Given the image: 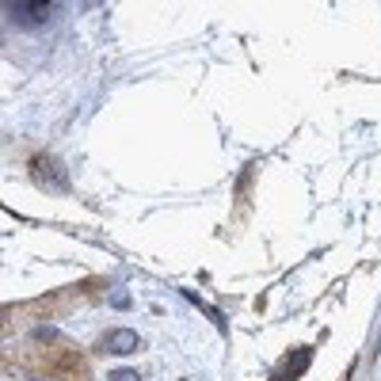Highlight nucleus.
<instances>
[{
  "label": "nucleus",
  "mask_w": 381,
  "mask_h": 381,
  "mask_svg": "<svg viewBox=\"0 0 381 381\" xmlns=\"http://www.w3.org/2000/svg\"><path fill=\"white\" fill-rule=\"evenodd\" d=\"M8 16L23 27H39L50 19V4H23V0H12L8 4Z\"/></svg>",
  "instance_id": "obj_1"
},
{
  "label": "nucleus",
  "mask_w": 381,
  "mask_h": 381,
  "mask_svg": "<svg viewBox=\"0 0 381 381\" xmlns=\"http://www.w3.org/2000/svg\"><path fill=\"white\" fill-rule=\"evenodd\" d=\"M103 347H107V355H133V351L141 347V340H138V331L118 328V331H107Z\"/></svg>",
  "instance_id": "obj_2"
},
{
  "label": "nucleus",
  "mask_w": 381,
  "mask_h": 381,
  "mask_svg": "<svg viewBox=\"0 0 381 381\" xmlns=\"http://www.w3.org/2000/svg\"><path fill=\"white\" fill-rule=\"evenodd\" d=\"M107 381H141V378H138V370H115Z\"/></svg>",
  "instance_id": "obj_5"
},
{
  "label": "nucleus",
  "mask_w": 381,
  "mask_h": 381,
  "mask_svg": "<svg viewBox=\"0 0 381 381\" xmlns=\"http://www.w3.org/2000/svg\"><path fill=\"white\" fill-rule=\"evenodd\" d=\"M309 358H313V351H309V347H301V351H298V358H294V362H286V370L279 373V381H298L301 373H305Z\"/></svg>",
  "instance_id": "obj_4"
},
{
  "label": "nucleus",
  "mask_w": 381,
  "mask_h": 381,
  "mask_svg": "<svg viewBox=\"0 0 381 381\" xmlns=\"http://www.w3.org/2000/svg\"><path fill=\"white\" fill-rule=\"evenodd\" d=\"M34 168H39V179H42V183L50 179V187H54V190H65V187H69L65 168H61L54 157H39V160H34Z\"/></svg>",
  "instance_id": "obj_3"
}]
</instances>
